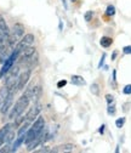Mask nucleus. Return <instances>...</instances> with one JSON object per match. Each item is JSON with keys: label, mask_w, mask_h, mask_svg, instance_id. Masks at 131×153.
Returning a JSON list of instances; mask_svg holds the SVG:
<instances>
[{"label": "nucleus", "mask_w": 131, "mask_h": 153, "mask_svg": "<svg viewBox=\"0 0 131 153\" xmlns=\"http://www.w3.org/2000/svg\"><path fill=\"white\" fill-rule=\"evenodd\" d=\"M30 100H32V88H29L28 90H26L24 94L17 100V102L15 103V106L10 109L9 118H10V119H16L17 117L22 116L23 112L27 109V107H28Z\"/></svg>", "instance_id": "f257e3e1"}, {"label": "nucleus", "mask_w": 131, "mask_h": 153, "mask_svg": "<svg viewBox=\"0 0 131 153\" xmlns=\"http://www.w3.org/2000/svg\"><path fill=\"white\" fill-rule=\"evenodd\" d=\"M20 76V66H12L5 74V86L10 92L17 91V80Z\"/></svg>", "instance_id": "f03ea898"}, {"label": "nucleus", "mask_w": 131, "mask_h": 153, "mask_svg": "<svg viewBox=\"0 0 131 153\" xmlns=\"http://www.w3.org/2000/svg\"><path fill=\"white\" fill-rule=\"evenodd\" d=\"M45 129V120L43 117H38L35 120H34V124L32 125L30 129H28V131L26 132V140H24V143H29L32 142L39 134Z\"/></svg>", "instance_id": "7ed1b4c3"}, {"label": "nucleus", "mask_w": 131, "mask_h": 153, "mask_svg": "<svg viewBox=\"0 0 131 153\" xmlns=\"http://www.w3.org/2000/svg\"><path fill=\"white\" fill-rule=\"evenodd\" d=\"M30 69H26L23 73L20 74L18 76V80H17V91H21L24 89V86L28 84L29 78H30Z\"/></svg>", "instance_id": "20e7f679"}, {"label": "nucleus", "mask_w": 131, "mask_h": 153, "mask_svg": "<svg viewBox=\"0 0 131 153\" xmlns=\"http://www.w3.org/2000/svg\"><path fill=\"white\" fill-rule=\"evenodd\" d=\"M33 43H34V35H33V34H27V35H24V36L22 38L21 42H18V44L16 45L15 49L21 53V51H22L23 49H26L27 46H30Z\"/></svg>", "instance_id": "39448f33"}, {"label": "nucleus", "mask_w": 131, "mask_h": 153, "mask_svg": "<svg viewBox=\"0 0 131 153\" xmlns=\"http://www.w3.org/2000/svg\"><path fill=\"white\" fill-rule=\"evenodd\" d=\"M40 111H41V106H40L39 103H36V102H35V105L28 111L27 116H26V120H28V122H30V123L34 122L36 118H38Z\"/></svg>", "instance_id": "423d86ee"}, {"label": "nucleus", "mask_w": 131, "mask_h": 153, "mask_svg": "<svg viewBox=\"0 0 131 153\" xmlns=\"http://www.w3.org/2000/svg\"><path fill=\"white\" fill-rule=\"evenodd\" d=\"M13 97H15V92H10V91H9L7 97H6V100H5V102H4L3 107H1V109H0V112H1L3 116H6V114L10 112L11 106H12V103H13Z\"/></svg>", "instance_id": "0eeeda50"}, {"label": "nucleus", "mask_w": 131, "mask_h": 153, "mask_svg": "<svg viewBox=\"0 0 131 153\" xmlns=\"http://www.w3.org/2000/svg\"><path fill=\"white\" fill-rule=\"evenodd\" d=\"M77 148L75 145L73 143H66V145H61L58 147H55L53 149H51V152H56V153H64V152H74Z\"/></svg>", "instance_id": "6e6552de"}, {"label": "nucleus", "mask_w": 131, "mask_h": 153, "mask_svg": "<svg viewBox=\"0 0 131 153\" xmlns=\"http://www.w3.org/2000/svg\"><path fill=\"white\" fill-rule=\"evenodd\" d=\"M11 34L13 36H16L17 39H20L21 36L24 35V26L21 25V23H15L12 29H11Z\"/></svg>", "instance_id": "1a4fd4ad"}, {"label": "nucleus", "mask_w": 131, "mask_h": 153, "mask_svg": "<svg viewBox=\"0 0 131 153\" xmlns=\"http://www.w3.org/2000/svg\"><path fill=\"white\" fill-rule=\"evenodd\" d=\"M11 128H12V124L7 123V124H5V125H4L1 129H0V146H1V145L5 142L6 135L9 134V131L11 130Z\"/></svg>", "instance_id": "9d476101"}, {"label": "nucleus", "mask_w": 131, "mask_h": 153, "mask_svg": "<svg viewBox=\"0 0 131 153\" xmlns=\"http://www.w3.org/2000/svg\"><path fill=\"white\" fill-rule=\"evenodd\" d=\"M10 33H11V30H10L9 27H7L6 21L4 20V17H3V16H0V34L7 38V36L10 35Z\"/></svg>", "instance_id": "9b49d317"}, {"label": "nucleus", "mask_w": 131, "mask_h": 153, "mask_svg": "<svg viewBox=\"0 0 131 153\" xmlns=\"http://www.w3.org/2000/svg\"><path fill=\"white\" fill-rule=\"evenodd\" d=\"M7 95H9V89H7V86L4 85L1 89H0V109H1L4 102H5L6 97H7Z\"/></svg>", "instance_id": "f8f14e48"}, {"label": "nucleus", "mask_w": 131, "mask_h": 153, "mask_svg": "<svg viewBox=\"0 0 131 153\" xmlns=\"http://www.w3.org/2000/svg\"><path fill=\"white\" fill-rule=\"evenodd\" d=\"M24 140H26V134L24 135H21V136H18V139H17V141L12 145V147H11V152H15V151H17L18 148H20V146L24 142Z\"/></svg>", "instance_id": "ddd939ff"}, {"label": "nucleus", "mask_w": 131, "mask_h": 153, "mask_svg": "<svg viewBox=\"0 0 131 153\" xmlns=\"http://www.w3.org/2000/svg\"><path fill=\"white\" fill-rule=\"evenodd\" d=\"M41 92V88L38 85V86H33L32 88V100L34 102H36V100L39 99V95Z\"/></svg>", "instance_id": "4468645a"}, {"label": "nucleus", "mask_w": 131, "mask_h": 153, "mask_svg": "<svg viewBox=\"0 0 131 153\" xmlns=\"http://www.w3.org/2000/svg\"><path fill=\"white\" fill-rule=\"evenodd\" d=\"M112 43H113L112 38H108V36H103V38H101V42H100V44H101L102 48H109V46L112 45Z\"/></svg>", "instance_id": "2eb2a0df"}, {"label": "nucleus", "mask_w": 131, "mask_h": 153, "mask_svg": "<svg viewBox=\"0 0 131 153\" xmlns=\"http://www.w3.org/2000/svg\"><path fill=\"white\" fill-rule=\"evenodd\" d=\"M72 83L75 84V85H84L85 80H84L83 76H80V75H73L72 76Z\"/></svg>", "instance_id": "dca6fc26"}, {"label": "nucleus", "mask_w": 131, "mask_h": 153, "mask_svg": "<svg viewBox=\"0 0 131 153\" xmlns=\"http://www.w3.org/2000/svg\"><path fill=\"white\" fill-rule=\"evenodd\" d=\"M29 126H30V122H28V120H24V124H23V126H22L20 130H18V136L24 135V134L28 131Z\"/></svg>", "instance_id": "f3484780"}, {"label": "nucleus", "mask_w": 131, "mask_h": 153, "mask_svg": "<svg viewBox=\"0 0 131 153\" xmlns=\"http://www.w3.org/2000/svg\"><path fill=\"white\" fill-rule=\"evenodd\" d=\"M90 90H91V92L93 94V95H97L100 94V86H98V84H96V83H93V84H91V86H90Z\"/></svg>", "instance_id": "a211bd4d"}, {"label": "nucleus", "mask_w": 131, "mask_h": 153, "mask_svg": "<svg viewBox=\"0 0 131 153\" xmlns=\"http://www.w3.org/2000/svg\"><path fill=\"white\" fill-rule=\"evenodd\" d=\"M13 137H15V132H13V130L11 129L10 131H9V134H7V135H6V139H5V142L6 143H11L12 141H13Z\"/></svg>", "instance_id": "6ab92c4d"}, {"label": "nucleus", "mask_w": 131, "mask_h": 153, "mask_svg": "<svg viewBox=\"0 0 131 153\" xmlns=\"http://www.w3.org/2000/svg\"><path fill=\"white\" fill-rule=\"evenodd\" d=\"M106 12H107L108 16H113V15L115 13V7H114L113 5H109V6L107 7V11H106Z\"/></svg>", "instance_id": "aec40b11"}, {"label": "nucleus", "mask_w": 131, "mask_h": 153, "mask_svg": "<svg viewBox=\"0 0 131 153\" xmlns=\"http://www.w3.org/2000/svg\"><path fill=\"white\" fill-rule=\"evenodd\" d=\"M107 112H108L109 116H113V114L115 113V106H113V105L110 103V105L108 106V111H107Z\"/></svg>", "instance_id": "412c9836"}, {"label": "nucleus", "mask_w": 131, "mask_h": 153, "mask_svg": "<svg viewBox=\"0 0 131 153\" xmlns=\"http://www.w3.org/2000/svg\"><path fill=\"white\" fill-rule=\"evenodd\" d=\"M124 123H125V118H119V119H117V122H115V125H117L118 128H123Z\"/></svg>", "instance_id": "4be33fe9"}, {"label": "nucleus", "mask_w": 131, "mask_h": 153, "mask_svg": "<svg viewBox=\"0 0 131 153\" xmlns=\"http://www.w3.org/2000/svg\"><path fill=\"white\" fill-rule=\"evenodd\" d=\"M106 100H107V103H108V105H110V103H113V100H114V97H113V95H110V94L106 95Z\"/></svg>", "instance_id": "5701e85b"}, {"label": "nucleus", "mask_w": 131, "mask_h": 153, "mask_svg": "<svg viewBox=\"0 0 131 153\" xmlns=\"http://www.w3.org/2000/svg\"><path fill=\"white\" fill-rule=\"evenodd\" d=\"M91 18H92V11H87V12L85 13V21H86V22H90Z\"/></svg>", "instance_id": "b1692460"}, {"label": "nucleus", "mask_w": 131, "mask_h": 153, "mask_svg": "<svg viewBox=\"0 0 131 153\" xmlns=\"http://www.w3.org/2000/svg\"><path fill=\"white\" fill-rule=\"evenodd\" d=\"M123 92H124L125 95H130V94H131V84H129V85H126V86L124 88V90H123Z\"/></svg>", "instance_id": "393cba45"}, {"label": "nucleus", "mask_w": 131, "mask_h": 153, "mask_svg": "<svg viewBox=\"0 0 131 153\" xmlns=\"http://www.w3.org/2000/svg\"><path fill=\"white\" fill-rule=\"evenodd\" d=\"M5 152H11V147H10L9 143H6L5 147H3L1 149H0V153H5Z\"/></svg>", "instance_id": "a878e982"}, {"label": "nucleus", "mask_w": 131, "mask_h": 153, "mask_svg": "<svg viewBox=\"0 0 131 153\" xmlns=\"http://www.w3.org/2000/svg\"><path fill=\"white\" fill-rule=\"evenodd\" d=\"M123 51H124V53L131 55V45H129V46H125V48L123 49Z\"/></svg>", "instance_id": "bb28decb"}, {"label": "nucleus", "mask_w": 131, "mask_h": 153, "mask_svg": "<svg viewBox=\"0 0 131 153\" xmlns=\"http://www.w3.org/2000/svg\"><path fill=\"white\" fill-rule=\"evenodd\" d=\"M66 84H67V82H66V80H61V82H58L57 86H58V88H63Z\"/></svg>", "instance_id": "cd10ccee"}, {"label": "nucleus", "mask_w": 131, "mask_h": 153, "mask_svg": "<svg viewBox=\"0 0 131 153\" xmlns=\"http://www.w3.org/2000/svg\"><path fill=\"white\" fill-rule=\"evenodd\" d=\"M104 59H106V55H102V59H101V62H100L98 67H102V65H103V61H104Z\"/></svg>", "instance_id": "c85d7f7f"}, {"label": "nucleus", "mask_w": 131, "mask_h": 153, "mask_svg": "<svg viewBox=\"0 0 131 153\" xmlns=\"http://www.w3.org/2000/svg\"><path fill=\"white\" fill-rule=\"evenodd\" d=\"M62 4H63V7L67 10L68 9V4H67V0H62Z\"/></svg>", "instance_id": "c756f323"}, {"label": "nucleus", "mask_w": 131, "mask_h": 153, "mask_svg": "<svg viewBox=\"0 0 131 153\" xmlns=\"http://www.w3.org/2000/svg\"><path fill=\"white\" fill-rule=\"evenodd\" d=\"M115 57H117V51H114V52H113V55H112V60H114Z\"/></svg>", "instance_id": "7c9ffc66"}, {"label": "nucleus", "mask_w": 131, "mask_h": 153, "mask_svg": "<svg viewBox=\"0 0 131 153\" xmlns=\"http://www.w3.org/2000/svg\"><path fill=\"white\" fill-rule=\"evenodd\" d=\"M103 129H104V126H103V125H102V126H101V130H100V132H101V134H102V132H103Z\"/></svg>", "instance_id": "2f4dec72"}, {"label": "nucleus", "mask_w": 131, "mask_h": 153, "mask_svg": "<svg viewBox=\"0 0 131 153\" xmlns=\"http://www.w3.org/2000/svg\"><path fill=\"white\" fill-rule=\"evenodd\" d=\"M72 1H75V0H72Z\"/></svg>", "instance_id": "473e14b6"}]
</instances>
